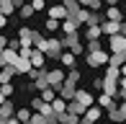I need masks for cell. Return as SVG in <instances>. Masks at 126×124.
I'll return each mask as SVG.
<instances>
[{
    "mask_svg": "<svg viewBox=\"0 0 126 124\" xmlns=\"http://www.w3.org/2000/svg\"><path fill=\"white\" fill-rule=\"evenodd\" d=\"M103 36V29H100V23H95V26H88V39H100ZM85 39V41H88Z\"/></svg>",
    "mask_w": 126,
    "mask_h": 124,
    "instance_id": "23",
    "label": "cell"
},
{
    "mask_svg": "<svg viewBox=\"0 0 126 124\" xmlns=\"http://www.w3.org/2000/svg\"><path fill=\"white\" fill-rule=\"evenodd\" d=\"M0 91H3V96H5V98H8V96H10V93L16 91V85H13V83H10V80H8V83H0Z\"/></svg>",
    "mask_w": 126,
    "mask_h": 124,
    "instance_id": "27",
    "label": "cell"
},
{
    "mask_svg": "<svg viewBox=\"0 0 126 124\" xmlns=\"http://www.w3.org/2000/svg\"><path fill=\"white\" fill-rule=\"evenodd\" d=\"M118 3V0H106V5H116Z\"/></svg>",
    "mask_w": 126,
    "mask_h": 124,
    "instance_id": "36",
    "label": "cell"
},
{
    "mask_svg": "<svg viewBox=\"0 0 126 124\" xmlns=\"http://www.w3.org/2000/svg\"><path fill=\"white\" fill-rule=\"evenodd\" d=\"M47 57L51 60H59V54H62V39H49V44H47Z\"/></svg>",
    "mask_w": 126,
    "mask_h": 124,
    "instance_id": "6",
    "label": "cell"
},
{
    "mask_svg": "<svg viewBox=\"0 0 126 124\" xmlns=\"http://www.w3.org/2000/svg\"><path fill=\"white\" fill-rule=\"evenodd\" d=\"M31 67H44V62H47V54L39 52V49H31Z\"/></svg>",
    "mask_w": 126,
    "mask_h": 124,
    "instance_id": "13",
    "label": "cell"
},
{
    "mask_svg": "<svg viewBox=\"0 0 126 124\" xmlns=\"http://www.w3.org/2000/svg\"><path fill=\"white\" fill-rule=\"evenodd\" d=\"M111 52H126V34L118 31V34H111Z\"/></svg>",
    "mask_w": 126,
    "mask_h": 124,
    "instance_id": "4",
    "label": "cell"
},
{
    "mask_svg": "<svg viewBox=\"0 0 126 124\" xmlns=\"http://www.w3.org/2000/svg\"><path fill=\"white\" fill-rule=\"evenodd\" d=\"M103 18H111V21H124V13L116 8V5H108V13L103 16Z\"/></svg>",
    "mask_w": 126,
    "mask_h": 124,
    "instance_id": "21",
    "label": "cell"
},
{
    "mask_svg": "<svg viewBox=\"0 0 126 124\" xmlns=\"http://www.w3.org/2000/svg\"><path fill=\"white\" fill-rule=\"evenodd\" d=\"M80 29V23L75 18H72V16H67V18H62V34H75Z\"/></svg>",
    "mask_w": 126,
    "mask_h": 124,
    "instance_id": "12",
    "label": "cell"
},
{
    "mask_svg": "<svg viewBox=\"0 0 126 124\" xmlns=\"http://www.w3.org/2000/svg\"><path fill=\"white\" fill-rule=\"evenodd\" d=\"M62 47H70V52L72 54H82V41H80V36H77V31L75 34H64L62 36Z\"/></svg>",
    "mask_w": 126,
    "mask_h": 124,
    "instance_id": "1",
    "label": "cell"
},
{
    "mask_svg": "<svg viewBox=\"0 0 126 124\" xmlns=\"http://www.w3.org/2000/svg\"><path fill=\"white\" fill-rule=\"evenodd\" d=\"M95 103H98L100 109H106V111H108V109H113V106H116V103H113V96H111V93H100V96H98V101H95Z\"/></svg>",
    "mask_w": 126,
    "mask_h": 124,
    "instance_id": "15",
    "label": "cell"
},
{
    "mask_svg": "<svg viewBox=\"0 0 126 124\" xmlns=\"http://www.w3.org/2000/svg\"><path fill=\"white\" fill-rule=\"evenodd\" d=\"M100 114H103V109H100V106H93V103H90L88 109L82 111V122H95Z\"/></svg>",
    "mask_w": 126,
    "mask_h": 124,
    "instance_id": "11",
    "label": "cell"
},
{
    "mask_svg": "<svg viewBox=\"0 0 126 124\" xmlns=\"http://www.w3.org/2000/svg\"><path fill=\"white\" fill-rule=\"evenodd\" d=\"M16 119H18V122H28V119H31V111H28V109H16Z\"/></svg>",
    "mask_w": 126,
    "mask_h": 124,
    "instance_id": "26",
    "label": "cell"
},
{
    "mask_svg": "<svg viewBox=\"0 0 126 124\" xmlns=\"http://www.w3.org/2000/svg\"><path fill=\"white\" fill-rule=\"evenodd\" d=\"M44 29H47V31H57V29H59V18H51V16H49V21L44 23Z\"/></svg>",
    "mask_w": 126,
    "mask_h": 124,
    "instance_id": "29",
    "label": "cell"
},
{
    "mask_svg": "<svg viewBox=\"0 0 126 124\" xmlns=\"http://www.w3.org/2000/svg\"><path fill=\"white\" fill-rule=\"evenodd\" d=\"M5 47H8V36H3V34H0V52H3Z\"/></svg>",
    "mask_w": 126,
    "mask_h": 124,
    "instance_id": "33",
    "label": "cell"
},
{
    "mask_svg": "<svg viewBox=\"0 0 126 124\" xmlns=\"http://www.w3.org/2000/svg\"><path fill=\"white\" fill-rule=\"evenodd\" d=\"M75 91H77L75 85H67V83H62V85H59V91H57V93H59L62 98H64V101H70V98H75Z\"/></svg>",
    "mask_w": 126,
    "mask_h": 124,
    "instance_id": "16",
    "label": "cell"
},
{
    "mask_svg": "<svg viewBox=\"0 0 126 124\" xmlns=\"http://www.w3.org/2000/svg\"><path fill=\"white\" fill-rule=\"evenodd\" d=\"M47 44H49V39L44 36L41 31H33V39H31V47H33V49H39V52H47Z\"/></svg>",
    "mask_w": 126,
    "mask_h": 124,
    "instance_id": "8",
    "label": "cell"
},
{
    "mask_svg": "<svg viewBox=\"0 0 126 124\" xmlns=\"http://www.w3.org/2000/svg\"><path fill=\"white\" fill-rule=\"evenodd\" d=\"M13 78H16L13 65H0V83H8V80H13Z\"/></svg>",
    "mask_w": 126,
    "mask_h": 124,
    "instance_id": "14",
    "label": "cell"
},
{
    "mask_svg": "<svg viewBox=\"0 0 126 124\" xmlns=\"http://www.w3.org/2000/svg\"><path fill=\"white\" fill-rule=\"evenodd\" d=\"M47 83H49L51 88H57V91H59V85L64 83V70H62V67H57V70H49V72H47Z\"/></svg>",
    "mask_w": 126,
    "mask_h": 124,
    "instance_id": "3",
    "label": "cell"
},
{
    "mask_svg": "<svg viewBox=\"0 0 126 124\" xmlns=\"http://www.w3.org/2000/svg\"><path fill=\"white\" fill-rule=\"evenodd\" d=\"M0 65H3V62H0Z\"/></svg>",
    "mask_w": 126,
    "mask_h": 124,
    "instance_id": "39",
    "label": "cell"
},
{
    "mask_svg": "<svg viewBox=\"0 0 126 124\" xmlns=\"http://www.w3.org/2000/svg\"><path fill=\"white\" fill-rule=\"evenodd\" d=\"M3 101H5V96H3V91H0V103H3Z\"/></svg>",
    "mask_w": 126,
    "mask_h": 124,
    "instance_id": "37",
    "label": "cell"
},
{
    "mask_svg": "<svg viewBox=\"0 0 126 124\" xmlns=\"http://www.w3.org/2000/svg\"><path fill=\"white\" fill-rule=\"evenodd\" d=\"M75 98H77V101H80V103H82V106H85V109H88V106H90V103H95V101H93V96H90L88 91H80V88H77V91H75Z\"/></svg>",
    "mask_w": 126,
    "mask_h": 124,
    "instance_id": "17",
    "label": "cell"
},
{
    "mask_svg": "<svg viewBox=\"0 0 126 124\" xmlns=\"http://www.w3.org/2000/svg\"><path fill=\"white\" fill-rule=\"evenodd\" d=\"M62 5L67 8V13H70V16H75V13H77V8H80L77 0H62Z\"/></svg>",
    "mask_w": 126,
    "mask_h": 124,
    "instance_id": "24",
    "label": "cell"
},
{
    "mask_svg": "<svg viewBox=\"0 0 126 124\" xmlns=\"http://www.w3.org/2000/svg\"><path fill=\"white\" fill-rule=\"evenodd\" d=\"M121 75L126 78V62H124V65H121Z\"/></svg>",
    "mask_w": 126,
    "mask_h": 124,
    "instance_id": "35",
    "label": "cell"
},
{
    "mask_svg": "<svg viewBox=\"0 0 126 124\" xmlns=\"http://www.w3.org/2000/svg\"><path fill=\"white\" fill-rule=\"evenodd\" d=\"M49 16H51V18H67L70 13H67V8L59 3V5H51V8H49Z\"/></svg>",
    "mask_w": 126,
    "mask_h": 124,
    "instance_id": "18",
    "label": "cell"
},
{
    "mask_svg": "<svg viewBox=\"0 0 126 124\" xmlns=\"http://www.w3.org/2000/svg\"><path fill=\"white\" fill-rule=\"evenodd\" d=\"M59 62H62V67H64V70H70V67H75V54H72V52L59 54Z\"/></svg>",
    "mask_w": 126,
    "mask_h": 124,
    "instance_id": "20",
    "label": "cell"
},
{
    "mask_svg": "<svg viewBox=\"0 0 126 124\" xmlns=\"http://www.w3.org/2000/svg\"><path fill=\"white\" fill-rule=\"evenodd\" d=\"M93 49H100V39H88V52Z\"/></svg>",
    "mask_w": 126,
    "mask_h": 124,
    "instance_id": "30",
    "label": "cell"
},
{
    "mask_svg": "<svg viewBox=\"0 0 126 124\" xmlns=\"http://www.w3.org/2000/svg\"><path fill=\"white\" fill-rule=\"evenodd\" d=\"M16 8H18V5H16V0H0V10H3L5 16H10Z\"/></svg>",
    "mask_w": 126,
    "mask_h": 124,
    "instance_id": "22",
    "label": "cell"
},
{
    "mask_svg": "<svg viewBox=\"0 0 126 124\" xmlns=\"http://www.w3.org/2000/svg\"><path fill=\"white\" fill-rule=\"evenodd\" d=\"M88 65L90 67H106L108 65V52H103V47L88 52Z\"/></svg>",
    "mask_w": 126,
    "mask_h": 124,
    "instance_id": "2",
    "label": "cell"
},
{
    "mask_svg": "<svg viewBox=\"0 0 126 124\" xmlns=\"http://www.w3.org/2000/svg\"><path fill=\"white\" fill-rule=\"evenodd\" d=\"M121 26H124V21H111V18H103V21H100V29H103L106 36L118 34V31H121Z\"/></svg>",
    "mask_w": 126,
    "mask_h": 124,
    "instance_id": "5",
    "label": "cell"
},
{
    "mask_svg": "<svg viewBox=\"0 0 126 124\" xmlns=\"http://www.w3.org/2000/svg\"><path fill=\"white\" fill-rule=\"evenodd\" d=\"M93 88H95V91H103V78H95V80H93Z\"/></svg>",
    "mask_w": 126,
    "mask_h": 124,
    "instance_id": "32",
    "label": "cell"
},
{
    "mask_svg": "<svg viewBox=\"0 0 126 124\" xmlns=\"http://www.w3.org/2000/svg\"><path fill=\"white\" fill-rule=\"evenodd\" d=\"M57 96V88H51V85H47V88H41V98L44 101H51Z\"/></svg>",
    "mask_w": 126,
    "mask_h": 124,
    "instance_id": "25",
    "label": "cell"
},
{
    "mask_svg": "<svg viewBox=\"0 0 126 124\" xmlns=\"http://www.w3.org/2000/svg\"><path fill=\"white\" fill-rule=\"evenodd\" d=\"M51 109H54L57 114H62V111H67V101L62 98V96H54V98H51Z\"/></svg>",
    "mask_w": 126,
    "mask_h": 124,
    "instance_id": "19",
    "label": "cell"
},
{
    "mask_svg": "<svg viewBox=\"0 0 126 124\" xmlns=\"http://www.w3.org/2000/svg\"><path fill=\"white\" fill-rule=\"evenodd\" d=\"M33 13H36V10H33V5H31V3H26V5H21V16H23V18H31Z\"/></svg>",
    "mask_w": 126,
    "mask_h": 124,
    "instance_id": "28",
    "label": "cell"
},
{
    "mask_svg": "<svg viewBox=\"0 0 126 124\" xmlns=\"http://www.w3.org/2000/svg\"><path fill=\"white\" fill-rule=\"evenodd\" d=\"M5 23H8V16H5V13H3V10H0V29H3V26H5Z\"/></svg>",
    "mask_w": 126,
    "mask_h": 124,
    "instance_id": "34",
    "label": "cell"
},
{
    "mask_svg": "<svg viewBox=\"0 0 126 124\" xmlns=\"http://www.w3.org/2000/svg\"><path fill=\"white\" fill-rule=\"evenodd\" d=\"M13 70H16V75H28V72H31V60L18 54V60L13 62Z\"/></svg>",
    "mask_w": 126,
    "mask_h": 124,
    "instance_id": "7",
    "label": "cell"
},
{
    "mask_svg": "<svg viewBox=\"0 0 126 124\" xmlns=\"http://www.w3.org/2000/svg\"><path fill=\"white\" fill-rule=\"evenodd\" d=\"M16 60H18V49H13V47H5L3 52H0V62H3V65H13Z\"/></svg>",
    "mask_w": 126,
    "mask_h": 124,
    "instance_id": "9",
    "label": "cell"
},
{
    "mask_svg": "<svg viewBox=\"0 0 126 124\" xmlns=\"http://www.w3.org/2000/svg\"><path fill=\"white\" fill-rule=\"evenodd\" d=\"M31 5H33V10H44V8H47L44 0H31Z\"/></svg>",
    "mask_w": 126,
    "mask_h": 124,
    "instance_id": "31",
    "label": "cell"
},
{
    "mask_svg": "<svg viewBox=\"0 0 126 124\" xmlns=\"http://www.w3.org/2000/svg\"><path fill=\"white\" fill-rule=\"evenodd\" d=\"M10 116H16V109H13V103L5 98L3 103H0V122H8Z\"/></svg>",
    "mask_w": 126,
    "mask_h": 124,
    "instance_id": "10",
    "label": "cell"
},
{
    "mask_svg": "<svg viewBox=\"0 0 126 124\" xmlns=\"http://www.w3.org/2000/svg\"><path fill=\"white\" fill-rule=\"evenodd\" d=\"M124 21H126V13H124Z\"/></svg>",
    "mask_w": 126,
    "mask_h": 124,
    "instance_id": "38",
    "label": "cell"
}]
</instances>
